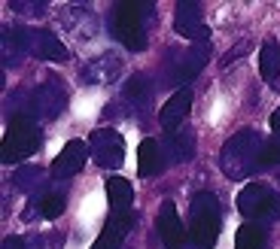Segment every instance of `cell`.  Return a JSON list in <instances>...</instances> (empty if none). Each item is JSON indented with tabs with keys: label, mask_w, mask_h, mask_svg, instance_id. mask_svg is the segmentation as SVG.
Listing matches in <instances>:
<instances>
[{
	"label": "cell",
	"mask_w": 280,
	"mask_h": 249,
	"mask_svg": "<svg viewBox=\"0 0 280 249\" xmlns=\"http://www.w3.org/2000/svg\"><path fill=\"white\" fill-rule=\"evenodd\" d=\"M259 152H262V140L256 137V131H241L222 146L219 164L229 180H241V176H247L250 167H259Z\"/></svg>",
	"instance_id": "obj_1"
},
{
	"label": "cell",
	"mask_w": 280,
	"mask_h": 249,
	"mask_svg": "<svg viewBox=\"0 0 280 249\" xmlns=\"http://www.w3.org/2000/svg\"><path fill=\"white\" fill-rule=\"evenodd\" d=\"M219 234V201L216 194L201 191L195 201H192V228L189 237L195 243V249H213Z\"/></svg>",
	"instance_id": "obj_2"
},
{
	"label": "cell",
	"mask_w": 280,
	"mask_h": 249,
	"mask_svg": "<svg viewBox=\"0 0 280 249\" xmlns=\"http://www.w3.org/2000/svg\"><path fill=\"white\" fill-rule=\"evenodd\" d=\"M40 128L28 116H15L3 137V164H19L40 149Z\"/></svg>",
	"instance_id": "obj_3"
},
{
	"label": "cell",
	"mask_w": 280,
	"mask_h": 249,
	"mask_svg": "<svg viewBox=\"0 0 280 249\" xmlns=\"http://www.w3.org/2000/svg\"><path fill=\"white\" fill-rule=\"evenodd\" d=\"M238 210L247 219H262V222H274L280 216V194L271 191L262 183H250L238 191Z\"/></svg>",
	"instance_id": "obj_4"
},
{
	"label": "cell",
	"mask_w": 280,
	"mask_h": 249,
	"mask_svg": "<svg viewBox=\"0 0 280 249\" xmlns=\"http://www.w3.org/2000/svg\"><path fill=\"white\" fill-rule=\"evenodd\" d=\"M140 12H143L140 3H119L113 9V33L131 52H143L146 46V31H143V15Z\"/></svg>",
	"instance_id": "obj_5"
},
{
	"label": "cell",
	"mask_w": 280,
	"mask_h": 249,
	"mask_svg": "<svg viewBox=\"0 0 280 249\" xmlns=\"http://www.w3.org/2000/svg\"><path fill=\"white\" fill-rule=\"evenodd\" d=\"M89 149L95 155V161L107 170H116L125 161V140H122L113 128H98L89 137Z\"/></svg>",
	"instance_id": "obj_6"
},
{
	"label": "cell",
	"mask_w": 280,
	"mask_h": 249,
	"mask_svg": "<svg viewBox=\"0 0 280 249\" xmlns=\"http://www.w3.org/2000/svg\"><path fill=\"white\" fill-rule=\"evenodd\" d=\"M85 158H89V143H82V140H70V143L58 152V158L52 161V176H55V180L76 176L85 167Z\"/></svg>",
	"instance_id": "obj_7"
},
{
	"label": "cell",
	"mask_w": 280,
	"mask_h": 249,
	"mask_svg": "<svg viewBox=\"0 0 280 249\" xmlns=\"http://www.w3.org/2000/svg\"><path fill=\"white\" fill-rule=\"evenodd\" d=\"M155 228H159V237L168 249H180L183 240H186V228H183V219L177 216V207L171 201H165L159 207V219H155Z\"/></svg>",
	"instance_id": "obj_8"
},
{
	"label": "cell",
	"mask_w": 280,
	"mask_h": 249,
	"mask_svg": "<svg viewBox=\"0 0 280 249\" xmlns=\"http://www.w3.org/2000/svg\"><path fill=\"white\" fill-rule=\"evenodd\" d=\"M174 28H177L180 37L186 40H204L207 37V28L201 22V6L192 3V0H180L177 3V15H174Z\"/></svg>",
	"instance_id": "obj_9"
},
{
	"label": "cell",
	"mask_w": 280,
	"mask_h": 249,
	"mask_svg": "<svg viewBox=\"0 0 280 249\" xmlns=\"http://www.w3.org/2000/svg\"><path fill=\"white\" fill-rule=\"evenodd\" d=\"M189 110H192V92H189V88H180V92L174 94V97L162 106V113H159L162 128H165V131H177L180 124L186 122Z\"/></svg>",
	"instance_id": "obj_10"
},
{
	"label": "cell",
	"mask_w": 280,
	"mask_h": 249,
	"mask_svg": "<svg viewBox=\"0 0 280 249\" xmlns=\"http://www.w3.org/2000/svg\"><path fill=\"white\" fill-rule=\"evenodd\" d=\"M128 231H131V216H128V213H113L92 249H119Z\"/></svg>",
	"instance_id": "obj_11"
},
{
	"label": "cell",
	"mask_w": 280,
	"mask_h": 249,
	"mask_svg": "<svg viewBox=\"0 0 280 249\" xmlns=\"http://www.w3.org/2000/svg\"><path fill=\"white\" fill-rule=\"evenodd\" d=\"M159 170H162V146L152 137H146L137 146V173L146 180V176H155Z\"/></svg>",
	"instance_id": "obj_12"
},
{
	"label": "cell",
	"mask_w": 280,
	"mask_h": 249,
	"mask_svg": "<svg viewBox=\"0 0 280 249\" xmlns=\"http://www.w3.org/2000/svg\"><path fill=\"white\" fill-rule=\"evenodd\" d=\"M259 73L271 85L277 82V76H280V43L277 40L262 43V49H259Z\"/></svg>",
	"instance_id": "obj_13"
},
{
	"label": "cell",
	"mask_w": 280,
	"mask_h": 249,
	"mask_svg": "<svg viewBox=\"0 0 280 249\" xmlns=\"http://www.w3.org/2000/svg\"><path fill=\"white\" fill-rule=\"evenodd\" d=\"M107 201L113 207V213H125L134 201V188L125 176H110L107 180Z\"/></svg>",
	"instance_id": "obj_14"
},
{
	"label": "cell",
	"mask_w": 280,
	"mask_h": 249,
	"mask_svg": "<svg viewBox=\"0 0 280 249\" xmlns=\"http://www.w3.org/2000/svg\"><path fill=\"white\" fill-rule=\"evenodd\" d=\"M34 52H37L40 58H46V61H64L67 58V49L61 46V40H55L46 31L37 33V40H34Z\"/></svg>",
	"instance_id": "obj_15"
},
{
	"label": "cell",
	"mask_w": 280,
	"mask_h": 249,
	"mask_svg": "<svg viewBox=\"0 0 280 249\" xmlns=\"http://www.w3.org/2000/svg\"><path fill=\"white\" fill-rule=\"evenodd\" d=\"M235 249H265V231L256 222H247L235 234Z\"/></svg>",
	"instance_id": "obj_16"
},
{
	"label": "cell",
	"mask_w": 280,
	"mask_h": 249,
	"mask_svg": "<svg viewBox=\"0 0 280 249\" xmlns=\"http://www.w3.org/2000/svg\"><path fill=\"white\" fill-rule=\"evenodd\" d=\"M274 164H280V137L265 140L259 152V167H274Z\"/></svg>",
	"instance_id": "obj_17"
},
{
	"label": "cell",
	"mask_w": 280,
	"mask_h": 249,
	"mask_svg": "<svg viewBox=\"0 0 280 249\" xmlns=\"http://www.w3.org/2000/svg\"><path fill=\"white\" fill-rule=\"evenodd\" d=\"M40 213H43V219H58L64 213V194H46L40 201Z\"/></svg>",
	"instance_id": "obj_18"
},
{
	"label": "cell",
	"mask_w": 280,
	"mask_h": 249,
	"mask_svg": "<svg viewBox=\"0 0 280 249\" xmlns=\"http://www.w3.org/2000/svg\"><path fill=\"white\" fill-rule=\"evenodd\" d=\"M128 97H131V100H143V97H149V85H146L143 76H134V79L128 82Z\"/></svg>",
	"instance_id": "obj_19"
},
{
	"label": "cell",
	"mask_w": 280,
	"mask_h": 249,
	"mask_svg": "<svg viewBox=\"0 0 280 249\" xmlns=\"http://www.w3.org/2000/svg\"><path fill=\"white\" fill-rule=\"evenodd\" d=\"M3 249H28V246H25L22 237H6V240H3Z\"/></svg>",
	"instance_id": "obj_20"
},
{
	"label": "cell",
	"mask_w": 280,
	"mask_h": 249,
	"mask_svg": "<svg viewBox=\"0 0 280 249\" xmlns=\"http://www.w3.org/2000/svg\"><path fill=\"white\" fill-rule=\"evenodd\" d=\"M271 131H274V134L280 137V106H277V110L271 113Z\"/></svg>",
	"instance_id": "obj_21"
}]
</instances>
